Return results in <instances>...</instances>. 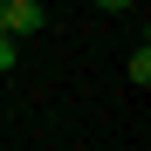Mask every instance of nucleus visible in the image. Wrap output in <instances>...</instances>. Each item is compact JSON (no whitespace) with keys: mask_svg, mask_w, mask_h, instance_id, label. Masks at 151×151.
I'll list each match as a JSON object with an SVG mask.
<instances>
[{"mask_svg":"<svg viewBox=\"0 0 151 151\" xmlns=\"http://www.w3.org/2000/svg\"><path fill=\"white\" fill-rule=\"evenodd\" d=\"M0 21H7V41H21V35L48 28V7H41V0H7V7H0Z\"/></svg>","mask_w":151,"mask_h":151,"instance_id":"nucleus-1","label":"nucleus"},{"mask_svg":"<svg viewBox=\"0 0 151 151\" xmlns=\"http://www.w3.org/2000/svg\"><path fill=\"white\" fill-rule=\"evenodd\" d=\"M131 83H137V89L151 83V48H144V41H137V55H131Z\"/></svg>","mask_w":151,"mask_h":151,"instance_id":"nucleus-2","label":"nucleus"}]
</instances>
